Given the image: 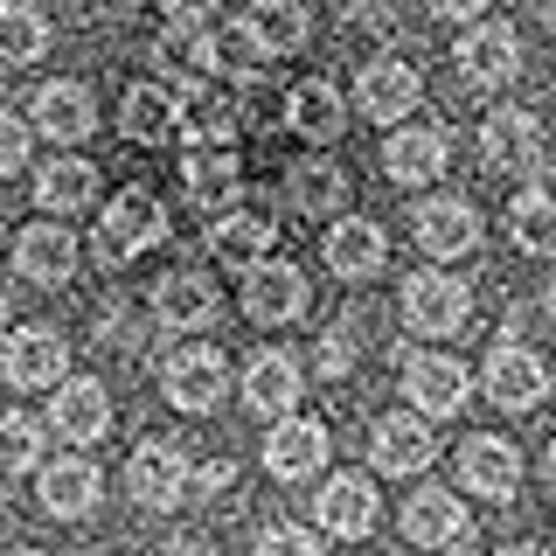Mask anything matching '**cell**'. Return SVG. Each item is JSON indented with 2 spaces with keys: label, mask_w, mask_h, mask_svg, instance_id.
I'll list each match as a JSON object with an SVG mask.
<instances>
[{
  "label": "cell",
  "mask_w": 556,
  "mask_h": 556,
  "mask_svg": "<svg viewBox=\"0 0 556 556\" xmlns=\"http://www.w3.org/2000/svg\"><path fill=\"white\" fill-rule=\"evenodd\" d=\"M167 237V208L147 195V188H118L112 202H104L98 216V257L104 265H132L139 251H153V243Z\"/></svg>",
  "instance_id": "cell-1"
},
{
  "label": "cell",
  "mask_w": 556,
  "mask_h": 556,
  "mask_svg": "<svg viewBox=\"0 0 556 556\" xmlns=\"http://www.w3.org/2000/svg\"><path fill=\"white\" fill-rule=\"evenodd\" d=\"M466 320H473V292H466V278L417 271L404 286V327H410V334H459Z\"/></svg>",
  "instance_id": "cell-2"
},
{
  "label": "cell",
  "mask_w": 556,
  "mask_h": 556,
  "mask_svg": "<svg viewBox=\"0 0 556 556\" xmlns=\"http://www.w3.org/2000/svg\"><path fill=\"white\" fill-rule=\"evenodd\" d=\"M188 452L174 439H147L126 459V494L139 501V508H174V501H188Z\"/></svg>",
  "instance_id": "cell-3"
},
{
  "label": "cell",
  "mask_w": 556,
  "mask_h": 556,
  "mask_svg": "<svg viewBox=\"0 0 556 556\" xmlns=\"http://www.w3.org/2000/svg\"><path fill=\"white\" fill-rule=\"evenodd\" d=\"M181 118H188L181 84H132L126 104H118V132H126L132 147H167V139H181Z\"/></svg>",
  "instance_id": "cell-4"
},
{
  "label": "cell",
  "mask_w": 556,
  "mask_h": 556,
  "mask_svg": "<svg viewBox=\"0 0 556 556\" xmlns=\"http://www.w3.org/2000/svg\"><path fill=\"white\" fill-rule=\"evenodd\" d=\"M243 313H251L257 327H286L306 313V278L300 265H286V257H257L251 271H243Z\"/></svg>",
  "instance_id": "cell-5"
},
{
  "label": "cell",
  "mask_w": 556,
  "mask_h": 556,
  "mask_svg": "<svg viewBox=\"0 0 556 556\" xmlns=\"http://www.w3.org/2000/svg\"><path fill=\"white\" fill-rule=\"evenodd\" d=\"M63 369H70V341L56 327H22V334H8V348H0V376L14 390H56Z\"/></svg>",
  "instance_id": "cell-6"
},
{
  "label": "cell",
  "mask_w": 556,
  "mask_h": 556,
  "mask_svg": "<svg viewBox=\"0 0 556 556\" xmlns=\"http://www.w3.org/2000/svg\"><path fill=\"white\" fill-rule=\"evenodd\" d=\"M49 396H56V404H49V425H56L63 445H98L104 431H112V396H104L98 376H63Z\"/></svg>",
  "instance_id": "cell-7"
},
{
  "label": "cell",
  "mask_w": 556,
  "mask_h": 556,
  "mask_svg": "<svg viewBox=\"0 0 556 556\" xmlns=\"http://www.w3.org/2000/svg\"><path fill=\"white\" fill-rule=\"evenodd\" d=\"M417 98H425V77H417L404 56H376L355 77V104L376 118V126H404V118L417 112Z\"/></svg>",
  "instance_id": "cell-8"
},
{
  "label": "cell",
  "mask_w": 556,
  "mask_h": 556,
  "mask_svg": "<svg viewBox=\"0 0 556 556\" xmlns=\"http://www.w3.org/2000/svg\"><path fill=\"white\" fill-rule=\"evenodd\" d=\"M223 390H230V362H223L216 348H181V355L167 362V404L174 410L208 417L223 404Z\"/></svg>",
  "instance_id": "cell-9"
},
{
  "label": "cell",
  "mask_w": 556,
  "mask_h": 556,
  "mask_svg": "<svg viewBox=\"0 0 556 556\" xmlns=\"http://www.w3.org/2000/svg\"><path fill=\"white\" fill-rule=\"evenodd\" d=\"M216 313H223V292L202 271H167L153 286V320L167 334H202V327H216Z\"/></svg>",
  "instance_id": "cell-10"
},
{
  "label": "cell",
  "mask_w": 556,
  "mask_h": 556,
  "mask_svg": "<svg viewBox=\"0 0 556 556\" xmlns=\"http://www.w3.org/2000/svg\"><path fill=\"white\" fill-rule=\"evenodd\" d=\"M410 230H417V251L425 257H466V251H480V208L459 202V195H431L410 216Z\"/></svg>",
  "instance_id": "cell-11"
},
{
  "label": "cell",
  "mask_w": 556,
  "mask_h": 556,
  "mask_svg": "<svg viewBox=\"0 0 556 556\" xmlns=\"http://www.w3.org/2000/svg\"><path fill=\"white\" fill-rule=\"evenodd\" d=\"M515 70H521V42L508 22H480L473 35H459V77L473 91H501V84H515Z\"/></svg>",
  "instance_id": "cell-12"
},
{
  "label": "cell",
  "mask_w": 556,
  "mask_h": 556,
  "mask_svg": "<svg viewBox=\"0 0 556 556\" xmlns=\"http://www.w3.org/2000/svg\"><path fill=\"white\" fill-rule=\"evenodd\" d=\"M320 466H327V425H313V417H271L265 473L271 480H313Z\"/></svg>",
  "instance_id": "cell-13"
},
{
  "label": "cell",
  "mask_w": 556,
  "mask_h": 556,
  "mask_svg": "<svg viewBox=\"0 0 556 556\" xmlns=\"http://www.w3.org/2000/svg\"><path fill=\"white\" fill-rule=\"evenodd\" d=\"M28 112H35V132L56 139V147H77V139L98 132V104H91V91H84V84H70V77L42 84Z\"/></svg>",
  "instance_id": "cell-14"
},
{
  "label": "cell",
  "mask_w": 556,
  "mask_h": 556,
  "mask_svg": "<svg viewBox=\"0 0 556 556\" xmlns=\"http://www.w3.org/2000/svg\"><path fill=\"white\" fill-rule=\"evenodd\" d=\"M543 390H549L543 355H529V348H515V341H501L494 355H486V396H494L501 410H535Z\"/></svg>",
  "instance_id": "cell-15"
},
{
  "label": "cell",
  "mask_w": 556,
  "mask_h": 556,
  "mask_svg": "<svg viewBox=\"0 0 556 556\" xmlns=\"http://www.w3.org/2000/svg\"><path fill=\"white\" fill-rule=\"evenodd\" d=\"M14 271L35 278V286H63V278H77V237H70L56 216L28 223V230L14 237Z\"/></svg>",
  "instance_id": "cell-16"
},
{
  "label": "cell",
  "mask_w": 556,
  "mask_h": 556,
  "mask_svg": "<svg viewBox=\"0 0 556 556\" xmlns=\"http://www.w3.org/2000/svg\"><path fill=\"white\" fill-rule=\"evenodd\" d=\"M313 521H320L327 535H341V543H355V535L376 529V486L362 473H334L313 494Z\"/></svg>",
  "instance_id": "cell-17"
},
{
  "label": "cell",
  "mask_w": 556,
  "mask_h": 556,
  "mask_svg": "<svg viewBox=\"0 0 556 556\" xmlns=\"http://www.w3.org/2000/svg\"><path fill=\"white\" fill-rule=\"evenodd\" d=\"M480 153H486V167H515V174L535 167V161H543V118H535V112H515V104L486 112Z\"/></svg>",
  "instance_id": "cell-18"
},
{
  "label": "cell",
  "mask_w": 556,
  "mask_h": 556,
  "mask_svg": "<svg viewBox=\"0 0 556 556\" xmlns=\"http://www.w3.org/2000/svg\"><path fill=\"white\" fill-rule=\"evenodd\" d=\"M404 390H410V404L425 417H459L473 382H466V369L452 355H410L404 362Z\"/></svg>",
  "instance_id": "cell-19"
},
{
  "label": "cell",
  "mask_w": 556,
  "mask_h": 556,
  "mask_svg": "<svg viewBox=\"0 0 556 556\" xmlns=\"http://www.w3.org/2000/svg\"><path fill=\"white\" fill-rule=\"evenodd\" d=\"M404 535L417 549H452L466 535V501L452 486H417L404 501Z\"/></svg>",
  "instance_id": "cell-20"
},
{
  "label": "cell",
  "mask_w": 556,
  "mask_h": 556,
  "mask_svg": "<svg viewBox=\"0 0 556 556\" xmlns=\"http://www.w3.org/2000/svg\"><path fill=\"white\" fill-rule=\"evenodd\" d=\"M382 174L396 188H425L445 174V132L439 126H396L390 147H382Z\"/></svg>",
  "instance_id": "cell-21"
},
{
  "label": "cell",
  "mask_w": 556,
  "mask_h": 556,
  "mask_svg": "<svg viewBox=\"0 0 556 556\" xmlns=\"http://www.w3.org/2000/svg\"><path fill=\"white\" fill-rule=\"evenodd\" d=\"M369 459H376V473H425V466L439 459L425 410L417 417H382V425L369 431Z\"/></svg>",
  "instance_id": "cell-22"
},
{
  "label": "cell",
  "mask_w": 556,
  "mask_h": 556,
  "mask_svg": "<svg viewBox=\"0 0 556 556\" xmlns=\"http://www.w3.org/2000/svg\"><path fill=\"white\" fill-rule=\"evenodd\" d=\"M459 480L473 486V494H486V501H508L521 486V452L508 439H494V431H480V439L459 445Z\"/></svg>",
  "instance_id": "cell-23"
},
{
  "label": "cell",
  "mask_w": 556,
  "mask_h": 556,
  "mask_svg": "<svg viewBox=\"0 0 556 556\" xmlns=\"http://www.w3.org/2000/svg\"><path fill=\"white\" fill-rule=\"evenodd\" d=\"M306 376L292 355H278V348H265V355L243 369V404H251L257 417H292V404H300Z\"/></svg>",
  "instance_id": "cell-24"
},
{
  "label": "cell",
  "mask_w": 556,
  "mask_h": 556,
  "mask_svg": "<svg viewBox=\"0 0 556 556\" xmlns=\"http://www.w3.org/2000/svg\"><path fill=\"white\" fill-rule=\"evenodd\" d=\"M286 126L300 139H313V147H327V139H341V126H348V104L327 77H306V84L286 91Z\"/></svg>",
  "instance_id": "cell-25"
},
{
  "label": "cell",
  "mask_w": 556,
  "mask_h": 556,
  "mask_svg": "<svg viewBox=\"0 0 556 556\" xmlns=\"http://www.w3.org/2000/svg\"><path fill=\"white\" fill-rule=\"evenodd\" d=\"M271 237H278V223L265 216V208H223V216H216V230H208V251H216L223 265L251 271L257 257L271 251Z\"/></svg>",
  "instance_id": "cell-26"
},
{
  "label": "cell",
  "mask_w": 556,
  "mask_h": 556,
  "mask_svg": "<svg viewBox=\"0 0 556 556\" xmlns=\"http://www.w3.org/2000/svg\"><path fill=\"white\" fill-rule=\"evenodd\" d=\"M181 188H188V202H202V208H230V202H237V188H243L237 153H230V147H188V161H181Z\"/></svg>",
  "instance_id": "cell-27"
},
{
  "label": "cell",
  "mask_w": 556,
  "mask_h": 556,
  "mask_svg": "<svg viewBox=\"0 0 556 556\" xmlns=\"http://www.w3.org/2000/svg\"><path fill=\"white\" fill-rule=\"evenodd\" d=\"M320 251H327V271H334V278H376L382 257H390V243H382L376 223L348 216V223H334V230H327Z\"/></svg>",
  "instance_id": "cell-28"
},
{
  "label": "cell",
  "mask_w": 556,
  "mask_h": 556,
  "mask_svg": "<svg viewBox=\"0 0 556 556\" xmlns=\"http://www.w3.org/2000/svg\"><path fill=\"white\" fill-rule=\"evenodd\" d=\"M91 501H98V466H91V459H56V466H42V515L77 521V515H91Z\"/></svg>",
  "instance_id": "cell-29"
},
{
  "label": "cell",
  "mask_w": 556,
  "mask_h": 556,
  "mask_svg": "<svg viewBox=\"0 0 556 556\" xmlns=\"http://www.w3.org/2000/svg\"><path fill=\"white\" fill-rule=\"evenodd\" d=\"M35 202H42L49 216H70V208L98 202V167H91V161H77V153L49 161L42 174H35Z\"/></svg>",
  "instance_id": "cell-30"
},
{
  "label": "cell",
  "mask_w": 556,
  "mask_h": 556,
  "mask_svg": "<svg viewBox=\"0 0 556 556\" xmlns=\"http://www.w3.org/2000/svg\"><path fill=\"white\" fill-rule=\"evenodd\" d=\"M286 202L300 208V216H334V208L348 202V174L313 153V161H300V167L286 174Z\"/></svg>",
  "instance_id": "cell-31"
},
{
  "label": "cell",
  "mask_w": 556,
  "mask_h": 556,
  "mask_svg": "<svg viewBox=\"0 0 556 556\" xmlns=\"http://www.w3.org/2000/svg\"><path fill=\"white\" fill-rule=\"evenodd\" d=\"M508 230H515V243L529 257H556V188L549 181H535V188H521V195H515Z\"/></svg>",
  "instance_id": "cell-32"
},
{
  "label": "cell",
  "mask_w": 556,
  "mask_h": 556,
  "mask_svg": "<svg viewBox=\"0 0 556 556\" xmlns=\"http://www.w3.org/2000/svg\"><path fill=\"white\" fill-rule=\"evenodd\" d=\"M243 22H251V35L271 49V56H292V49H306V28H313L300 0H251V14H243Z\"/></svg>",
  "instance_id": "cell-33"
},
{
  "label": "cell",
  "mask_w": 556,
  "mask_h": 556,
  "mask_svg": "<svg viewBox=\"0 0 556 556\" xmlns=\"http://www.w3.org/2000/svg\"><path fill=\"white\" fill-rule=\"evenodd\" d=\"M49 49V22L28 0H0V63H35Z\"/></svg>",
  "instance_id": "cell-34"
},
{
  "label": "cell",
  "mask_w": 556,
  "mask_h": 556,
  "mask_svg": "<svg viewBox=\"0 0 556 556\" xmlns=\"http://www.w3.org/2000/svg\"><path fill=\"white\" fill-rule=\"evenodd\" d=\"M265 63H271V49L251 35V22H230V28H216V77L257 84V77H265Z\"/></svg>",
  "instance_id": "cell-35"
},
{
  "label": "cell",
  "mask_w": 556,
  "mask_h": 556,
  "mask_svg": "<svg viewBox=\"0 0 556 556\" xmlns=\"http://www.w3.org/2000/svg\"><path fill=\"white\" fill-rule=\"evenodd\" d=\"M42 459V425L22 410H0V473H28Z\"/></svg>",
  "instance_id": "cell-36"
},
{
  "label": "cell",
  "mask_w": 556,
  "mask_h": 556,
  "mask_svg": "<svg viewBox=\"0 0 556 556\" xmlns=\"http://www.w3.org/2000/svg\"><path fill=\"white\" fill-rule=\"evenodd\" d=\"M257 556H320V535H313V529H292V521H278V529L257 535Z\"/></svg>",
  "instance_id": "cell-37"
},
{
  "label": "cell",
  "mask_w": 556,
  "mask_h": 556,
  "mask_svg": "<svg viewBox=\"0 0 556 556\" xmlns=\"http://www.w3.org/2000/svg\"><path fill=\"white\" fill-rule=\"evenodd\" d=\"M22 167H28V126L0 112V174H22Z\"/></svg>",
  "instance_id": "cell-38"
},
{
  "label": "cell",
  "mask_w": 556,
  "mask_h": 556,
  "mask_svg": "<svg viewBox=\"0 0 556 556\" xmlns=\"http://www.w3.org/2000/svg\"><path fill=\"white\" fill-rule=\"evenodd\" d=\"M230 480H237V466H230V459H208V466H195V473H188V501H202V494H223Z\"/></svg>",
  "instance_id": "cell-39"
},
{
  "label": "cell",
  "mask_w": 556,
  "mask_h": 556,
  "mask_svg": "<svg viewBox=\"0 0 556 556\" xmlns=\"http://www.w3.org/2000/svg\"><path fill=\"white\" fill-rule=\"evenodd\" d=\"M216 8H223V0H167V22H188V28H202Z\"/></svg>",
  "instance_id": "cell-40"
},
{
  "label": "cell",
  "mask_w": 556,
  "mask_h": 556,
  "mask_svg": "<svg viewBox=\"0 0 556 556\" xmlns=\"http://www.w3.org/2000/svg\"><path fill=\"white\" fill-rule=\"evenodd\" d=\"M348 362H355V348H348L341 334H327V341H320V369H327V376H348Z\"/></svg>",
  "instance_id": "cell-41"
},
{
  "label": "cell",
  "mask_w": 556,
  "mask_h": 556,
  "mask_svg": "<svg viewBox=\"0 0 556 556\" xmlns=\"http://www.w3.org/2000/svg\"><path fill=\"white\" fill-rule=\"evenodd\" d=\"M480 8H486V0H431V14H439V22H473Z\"/></svg>",
  "instance_id": "cell-42"
},
{
  "label": "cell",
  "mask_w": 556,
  "mask_h": 556,
  "mask_svg": "<svg viewBox=\"0 0 556 556\" xmlns=\"http://www.w3.org/2000/svg\"><path fill=\"white\" fill-rule=\"evenodd\" d=\"M501 556H549V549H535V543H521V549H501Z\"/></svg>",
  "instance_id": "cell-43"
},
{
  "label": "cell",
  "mask_w": 556,
  "mask_h": 556,
  "mask_svg": "<svg viewBox=\"0 0 556 556\" xmlns=\"http://www.w3.org/2000/svg\"><path fill=\"white\" fill-rule=\"evenodd\" d=\"M549 480H556V439H549Z\"/></svg>",
  "instance_id": "cell-44"
},
{
  "label": "cell",
  "mask_w": 556,
  "mask_h": 556,
  "mask_svg": "<svg viewBox=\"0 0 556 556\" xmlns=\"http://www.w3.org/2000/svg\"><path fill=\"white\" fill-rule=\"evenodd\" d=\"M549 320H556V286H549Z\"/></svg>",
  "instance_id": "cell-45"
},
{
  "label": "cell",
  "mask_w": 556,
  "mask_h": 556,
  "mask_svg": "<svg viewBox=\"0 0 556 556\" xmlns=\"http://www.w3.org/2000/svg\"><path fill=\"white\" fill-rule=\"evenodd\" d=\"M0 327H8V300H0Z\"/></svg>",
  "instance_id": "cell-46"
},
{
  "label": "cell",
  "mask_w": 556,
  "mask_h": 556,
  "mask_svg": "<svg viewBox=\"0 0 556 556\" xmlns=\"http://www.w3.org/2000/svg\"><path fill=\"white\" fill-rule=\"evenodd\" d=\"M118 8H139V0H118Z\"/></svg>",
  "instance_id": "cell-47"
},
{
  "label": "cell",
  "mask_w": 556,
  "mask_h": 556,
  "mask_svg": "<svg viewBox=\"0 0 556 556\" xmlns=\"http://www.w3.org/2000/svg\"><path fill=\"white\" fill-rule=\"evenodd\" d=\"M14 556H35V549H14Z\"/></svg>",
  "instance_id": "cell-48"
}]
</instances>
